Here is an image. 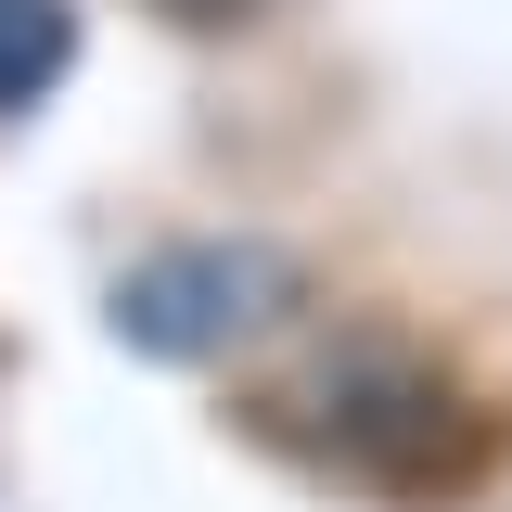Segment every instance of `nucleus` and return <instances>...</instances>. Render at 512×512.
<instances>
[{
	"instance_id": "3",
	"label": "nucleus",
	"mask_w": 512,
	"mask_h": 512,
	"mask_svg": "<svg viewBox=\"0 0 512 512\" xmlns=\"http://www.w3.org/2000/svg\"><path fill=\"white\" fill-rule=\"evenodd\" d=\"M77 64V0H0V116H26Z\"/></svg>"
},
{
	"instance_id": "4",
	"label": "nucleus",
	"mask_w": 512,
	"mask_h": 512,
	"mask_svg": "<svg viewBox=\"0 0 512 512\" xmlns=\"http://www.w3.org/2000/svg\"><path fill=\"white\" fill-rule=\"evenodd\" d=\"M154 26H180V39H231V26H256L269 0H141Z\"/></svg>"
},
{
	"instance_id": "1",
	"label": "nucleus",
	"mask_w": 512,
	"mask_h": 512,
	"mask_svg": "<svg viewBox=\"0 0 512 512\" xmlns=\"http://www.w3.org/2000/svg\"><path fill=\"white\" fill-rule=\"evenodd\" d=\"M295 308V256L256 244V231H192V244H154L116 269V320L128 359H154V372H205V359H244L269 320Z\"/></svg>"
},
{
	"instance_id": "2",
	"label": "nucleus",
	"mask_w": 512,
	"mask_h": 512,
	"mask_svg": "<svg viewBox=\"0 0 512 512\" xmlns=\"http://www.w3.org/2000/svg\"><path fill=\"white\" fill-rule=\"evenodd\" d=\"M308 436L346 461V474H397V487H436L474 461V410H461V384L436 359H410V346H333L308 384Z\"/></svg>"
}]
</instances>
